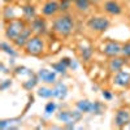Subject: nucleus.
Here are the masks:
<instances>
[{
    "instance_id": "1",
    "label": "nucleus",
    "mask_w": 130,
    "mask_h": 130,
    "mask_svg": "<svg viewBox=\"0 0 130 130\" xmlns=\"http://www.w3.org/2000/svg\"><path fill=\"white\" fill-rule=\"evenodd\" d=\"M73 29H74V21L69 14H61L53 22V31L61 37L70 35Z\"/></svg>"
},
{
    "instance_id": "2",
    "label": "nucleus",
    "mask_w": 130,
    "mask_h": 130,
    "mask_svg": "<svg viewBox=\"0 0 130 130\" xmlns=\"http://www.w3.org/2000/svg\"><path fill=\"white\" fill-rule=\"evenodd\" d=\"M26 27L27 26H26V21L25 20L14 18V20H12V21L8 22V25L5 27V37L13 42Z\"/></svg>"
},
{
    "instance_id": "3",
    "label": "nucleus",
    "mask_w": 130,
    "mask_h": 130,
    "mask_svg": "<svg viewBox=\"0 0 130 130\" xmlns=\"http://www.w3.org/2000/svg\"><path fill=\"white\" fill-rule=\"evenodd\" d=\"M26 53L31 56H39L44 51V42L40 38V35H31V38L27 40L25 46Z\"/></svg>"
},
{
    "instance_id": "4",
    "label": "nucleus",
    "mask_w": 130,
    "mask_h": 130,
    "mask_svg": "<svg viewBox=\"0 0 130 130\" xmlns=\"http://www.w3.org/2000/svg\"><path fill=\"white\" fill-rule=\"evenodd\" d=\"M109 25H111L109 20L104 16H94V17L89 18V21H87L89 29H91L92 31H96V32H104L105 30H108Z\"/></svg>"
},
{
    "instance_id": "5",
    "label": "nucleus",
    "mask_w": 130,
    "mask_h": 130,
    "mask_svg": "<svg viewBox=\"0 0 130 130\" xmlns=\"http://www.w3.org/2000/svg\"><path fill=\"white\" fill-rule=\"evenodd\" d=\"M121 50H122V47L120 46V43L109 40V42H107L104 44L103 53L105 56H108V57H116V56H118L121 53Z\"/></svg>"
},
{
    "instance_id": "6",
    "label": "nucleus",
    "mask_w": 130,
    "mask_h": 130,
    "mask_svg": "<svg viewBox=\"0 0 130 130\" xmlns=\"http://www.w3.org/2000/svg\"><path fill=\"white\" fill-rule=\"evenodd\" d=\"M30 27L32 30L35 35H43L47 32V24H46V20L42 18V17H35L34 20L31 21Z\"/></svg>"
},
{
    "instance_id": "7",
    "label": "nucleus",
    "mask_w": 130,
    "mask_h": 130,
    "mask_svg": "<svg viewBox=\"0 0 130 130\" xmlns=\"http://www.w3.org/2000/svg\"><path fill=\"white\" fill-rule=\"evenodd\" d=\"M81 113L82 112L79 109L77 112H68V111H65V112L59 113L57 118L61 120L62 122L68 124V125H74V122H77L78 120H81Z\"/></svg>"
},
{
    "instance_id": "8",
    "label": "nucleus",
    "mask_w": 130,
    "mask_h": 130,
    "mask_svg": "<svg viewBox=\"0 0 130 130\" xmlns=\"http://www.w3.org/2000/svg\"><path fill=\"white\" fill-rule=\"evenodd\" d=\"M130 122V111L129 109H118L115 116V124L117 127H125Z\"/></svg>"
},
{
    "instance_id": "9",
    "label": "nucleus",
    "mask_w": 130,
    "mask_h": 130,
    "mask_svg": "<svg viewBox=\"0 0 130 130\" xmlns=\"http://www.w3.org/2000/svg\"><path fill=\"white\" fill-rule=\"evenodd\" d=\"M59 10H60L59 2H56V0H48L42 8V14L44 17H52V16H55Z\"/></svg>"
},
{
    "instance_id": "10",
    "label": "nucleus",
    "mask_w": 130,
    "mask_h": 130,
    "mask_svg": "<svg viewBox=\"0 0 130 130\" xmlns=\"http://www.w3.org/2000/svg\"><path fill=\"white\" fill-rule=\"evenodd\" d=\"M31 32H32V30H31V27H26L21 34L13 40V43H14V46L16 47H18V48H25V46H26V43H27V40L31 38Z\"/></svg>"
},
{
    "instance_id": "11",
    "label": "nucleus",
    "mask_w": 130,
    "mask_h": 130,
    "mask_svg": "<svg viewBox=\"0 0 130 130\" xmlns=\"http://www.w3.org/2000/svg\"><path fill=\"white\" fill-rule=\"evenodd\" d=\"M113 81L117 86H120V87H127V86L130 85V73L125 72V70L117 72Z\"/></svg>"
},
{
    "instance_id": "12",
    "label": "nucleus",
    "mask_w": 130,
    "mask_h": 130,
    "mask_svg": "<svg viewBox=\"0 0 130 130\" xmlns=\"http://www.w3.org/2000/svg\"><path fill=\"white\" fill-rule=\"evenodd\" d=\"M104 10L111 16H118V14H121L122 8L117 2H115V0H107L104 3Z\"/></svg>"
},
{
    "instance_id": "13",
    "label": "nucleus",
    "mask_w": 130,
    "mask_h": 130,
    "mask_svg": "<svg viewBox=\"0 0 130 130\" xmlns=\"http://www.w3.org/2000/svg\"><path fill=\"white\" fill-rule=\"evenodd\" d=\"M38 77L46 83H55L56 82V73L51 72L48 69H40L38 73Z\"/></svg>"
},
{
    "instance_id": "14",
    "label": "nucleus",
    "mask_w": 130,
    "mask_h": 130,
    "mask_svg": "<svg viewBox=\"0 0 130 130\" xmlns=\"http://www.w3.org/2000/svg\"><path fill=\"white\" fill-rule=\"evenodd\" d=\"M22 16L25 21H29L31 22L32 20L37 17V12H35V7L31 5V4H25L22 7Z\"/></svg>"
},
{
    "instance_id": "15",
    "label": "nucleus",
    "mask_w": 130,
    "mask_h": 130,
    "mask_svg": "<svg viewBox=\"0 0 130 130\" xmlns=\"http://www.w3.org/2000/svg\"><path fill=\"white\" fill-rule=\"evenodd\" d=\"M125 65V60L121 59V57H112V60L109 61V70L112 73H117L122 70V67Z\"/></svg>"
},
{
    "instance_id": "16",
    "label": "nucleus",
    "mask_w": 130,
    "mask_h": 130,
    "mask_svg": "<svg viewBox=\"0 0 130 130\" xmlns=\"http://www.w3.org/2000/svg\"><path fill=\"white\" fill-rule=\"evenodd\" d=\"M52 91H53V96L55 98H57V99H64V98L67 96V94H68V87L62 82H60V83L56 85V87L53 89Z\"/></svg>"
},
{
    "instance_id": "17",
    "label": "nucleus",
    "mask_w": 130,
    "mask_h": 130,
    "mask_svg": "<svg viewBox=\"0 0 130 130\" xmlns=\"http://www.w3.org/2000/svg\"><path fill=\"white\" fill-rule=\"evenodd\" d=\"M77 108L83 113H92L94 112V103L85 99V100H81L77 103Z\"/></svg>"
},
{
    "instance_id": "18",
    "label": "nucleus",
    "mask_w": 130,
    "mask_h": 130,
    "mask_svg": "<svg viewBox=\"0 0 130 130\" xmlns=\"http://www.w3.org/2000/svg\"><path fill=\"white\" fill-rule=\"evenodd\" d=\"M74 4H75V8H77L79 12L85 13V12H87V10H89L91 2H90V0H75Z\"/></svg>"
},
{
    "instance_id": "19",
    "label": "nucleus",
    "mask_w": 130,
    "mask_h": 130,
    "mask_svg": "<svg viewBox=\"0 0 130 130\" xmlns=\"http://www.w3.org/2000/svg\"><path fill=\"white\" fill-rule=\"evenodd\" d=\"M3 18L5 21H12L16 18V14H14V10L12 7H5L4 10H3Z\"/></svg>"
},
{
    "instance_id": "20",
    "label": "nucleus",
    "mask_w": 130,
    "mask_h": 130,
    "mask_svg": "<svg viewBox=\"0 0 130 130\" xmlns=\"http://www.w3.org/2000/svg\"><path fill=\"white\" fill-rule=\"evenodd\" d=\"M81 56L83 61H90L92 57V48L91 47H83L81 50Z\"/></svg>"
},
{
    "instance_id": "21",
    "label": "nucleus",
    "mask_w": 130,
    "mask_h": 130,
    "mask_svg": "<svg viewBox=\"0 0 130 130\" xmlns=\"http://www.w3.org/2000/svg\"><path fill=\"white\" fill-rule=\"evenodd\" d=\"M38 95L40 98H51V96H53V91L47 87H40L38 90Z\"/></svg>"
},
{
    "instance_id": "22",
    "label": "nucleus",
    "mask_w": 130,
    "mask_h": 130,
    "mask_svg": "<svg viewBox=\"0 0 130 130\" xmlns=\"http://www.w3.org/2000/svg\"><path fill=\"white\" fill-rule=\"evenodd\" d=\"M52 68L55 69L57 73H62V74H64L65 72H67V68H68V67H67V65H65L62 61H60V62L53 64V65H52Z\"/></svg>"
},
{
    "instance_id": "23",
    "label": "nucleus",
    "mask_w": 130,
    "mask_h": 130,
    "mask_svg": "<svg viewBox=\"0 0 130 130\" xmlns=\"http://www.w3.org/2000/svg\"><path fill=\"white\" fill-rule=\"evenodd\" d=\"M59 5H60V10H61V12H68L70 5H72V2H70V0H60Z\"/></svg>"
},
{
    "instance_id": "24",
    "label": "nucleus",
    "mask_w": 130,
    "mask_h": 130,
    "mask_svg": "<svg viewBox=\"0 0 130 130\" xmlns=\"http://www.w3.org/2000/svg\"><path fill=\"white\" fill-rule=\"evenodd\" d=\"M0 48H2L4 52H7V53H9V55H12V56H16V51L12 48V47H9L5 42H3L2 44H0Z\"/></svg>"
},
{
    "instance_id": "25",
    "label": "nucleus",
    "mask_w": 130,
    "mask_h": 130,
    "mask_svg": "<svg viewBox=\"0 0 130 130\" xmlns=\"http://www.w3.org/2000/svg\"><path fill=\"white\" fill-rule=\"evenodd\" d=\"M37 78H32V79H29V81H26V82H24V87L25 89H27V90H30V89H32L34 86L37 85Z\"/></svg>"
},
{
    "instance_id": "26",
    "label": "nucleus",
    "mask_w": 130,
    "mask_h": 130,
    "mask_svg": "<svg viewBox=\"0 0 130 130\" xmlns=\"http://www.w3.org/2000/svg\"><path fill=\"white\" fill-rule=\"evenodd\" d=\"M121 53H122L125 57H130V43H126V44L122 46Z\"/></svg>"
},
{
    "instance_id": "27",
    "label": "nucleus",
    "mask_w": 130,
    "mask_h": 130,
    "mask_svg": "<svg viewBox=\"0 0 130 130\" xmlns=\"http://www.w3.org/2000/svg\"><path fill=\"white\" fill-rule=\"evenodd\" d=\"M56 111V104L53 103V102H48L47 105H46V112L47 113H52V112H55Z\"/></svg>"
},
{
    "instance_id": "28",
    "label": "nucleus",
    "mask_w": 130,
    "mask_h": 130,
    "mask_svg": "<svg viewBox=\"0 0 130 130\" xmlns=\"http://www.w3.org/2000/svg\"><path fill=\"white\" fill-rule=\"evenodd\" d=\"M103 96L105 98V99H108V100L112 99V94H111V92H108V91H103Z\"/></svg>"
},
{
    "instance_id": "29",
    "label": "nucleus",
    "mask_w": 130,
    "mask_h": 130,
    "mask_svg": "<svg viewBox=\"0 0 130 130\" xmlns=\"http://www.w3.org/2000/svg\"><path fill=\"white\" fill-rule=\"evenodd\" d=\"M8 86H10V81H4V82H3V85H2V87H0V89H2V90H5V89L8 87Z\"/></svg>"
},
{
    "instance_id": "30",
    "label": "nucleus",
    "mask_w": 130,
    "mask_h": 130,
    "mask_svg": "<svg viewBox=\"0 0 130 130\" xmlns=\"http://www.w3.org/2000/svg\"><path fill=\"white\" fill-rule=\"evenodd\" d=\"M90 2H91L92 4H98V3H99V2H100V0H90Z\"/></svg>"
},
{
    "instance_id": "31",
    "label": "nucleus",
    "mask_w": 130,
    "mask_h": 130,
    "mask_svg": "<svg viewBox=\"0 0 130 130\" xmlns=\"http://www.w3.org/2000/svg\"><path fill=\"white\" fill-rule=\"evenodd\" d=\"M10 2H13V0H4V3H10Z\"/></svg>"
},
{
    "instance_id": "32",
    "label": "nucleus",
    "mask_w": 130,
    "mask_h": 130,
    "mask_svg": "<svg viewBox=\"0 0 130 130\" xmlns=\"http://www.w3.org/2000/svg\"><path fill=\"white\" fill-rule=\"evenodd\" d=\"M70 2H75V0H70Z\"/></svg>"
},
{
    "instance_id": "33",
    "label": "nucleus",
    "mask_w": 130,
    "mask_h": 130,
    "mask_svg": "<svg viewBox=\"0 0 130 130\" xmlns=\"http://www.w3.org/2000/svg\"><path fill=\"white\" fill-rule=\"evenodd\" d=\"M56 2H60V0H56Z\"/></svg>"
},
{
    "instance_id": "34",
    "label": "nucleus",
    "mask_w": 130,
    "mask_h": 130,
    "mask_svg": "<svg viewBox=\"0 0 130 130\" xmlns=\"http://www.w3.org/2000/svg\"><path fill=\"white\" fill-rule=\"evenodd\" d=\"M26 2H30V0H26Z\"/></svg>"
}]
</instances>
